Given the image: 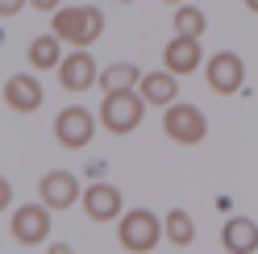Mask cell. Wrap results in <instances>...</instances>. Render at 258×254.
<instances>
[{"label": "cell", "instance_id": "1", "mask_svg": "<svg viewBox=\"0 0 258 254\" xmlns=\"http://www.w3.org/2000/svg\"><path fill=\"white\" fill-rule=\"evenodd\" d=\"M50 34L71 42L75 50H88V46L104 34V13L96 5H62L50 17Z\"/></svg>", "mask_w": 258, "mask_h": 254}, {"label": "cell", "instance_id": "2", "mask_svg": "<svg viewBox=\"0 0 258 254\" xmlns=\"http://www.w3.org/2000/svg\"><path fill=\"white\" fill-rule=\"evenodd\" d=\"M117 237H121V246L129 254H150L167 233H163V221H158L150 209H129V213H121Z\"/></svg>", "mask_w": 258, "mask_h": 254}, {"label": "cell", "instance_id": "3", "mask_svg": "<svg viewBox=\"0 0 258 254\" xmlns=\"http://www.w3.org/2000/svg\"><path fill=\"white\" fill-rule=\"evenodd\" d=\"M142 117H146V100L138 92H112L100 104V125L108 134H134L142 125Z\"/></svg>", "mask_w": 258, "mask_h": 254}, {"label": "cell", "instance_id": "4", "mask_svg": "<svg viewBox=\"0 0 258 254\" xmlns=\"http://www.w3.org/2000/svg\"><path fill=\"white\" fill-rule=\"evenodd\" d=\"M163 130L171 142H179V146H196V142L208 134V121L196 104H167L163 113Z\"/></svg>", "mask_w": 258, "mask_h": 254}, {"label": "cell", "instance_id": "5", "mask_svg": "<svg viewBox=\"0 0 258 254\" xmlns=\"http://www.w3.org/2000/svg\"><path fill=\"white\" fill-rule=\"evenodd\" d=\"M204 79H208V88H213L217 96H233V92H241L246 62H241L233 50H217L213 58H208V67H204Z\"/></svg>", "mask_w": 258, "mask_h": 254}, {"label": "cell", "instance_id": "6", "mask_svg": "<svg viewBox=\"0 0 258 254\" xmlns=\"http://www.w3.org/2000/svg\"><path fill=\"white\" fill-rule=\"evenodd\" d=\"M54 134H58V142L67 150H79V146H88V142H92L96 117L88 113L84 104H71V108H62V113L54 117Z\"/></svg>", "mask_w": 258, "mask_h": 254}, {"label": "cell", "instance_id": "7", "mask_svg": "<svg viewBox=\"0 0 258 254\" xmlns=\"http://www.w3.org/2000/svg\"><path fill=\"white\" fill-rule=\"evenodd\" d=\"M9 233L17 237L21 246H38V242H46V233H50V209H46V204H21V209L13 213Z\"/></svg>", "mask_w": 258, "mask_h": 254}, {"label": "cell", "instance_id": "8", "mask_svg": "<svg viewBox=\"0 0 258 254\" xmlns=\"http://www.w3.org/2000/svg\"><path fill=\"white\" fill-rule=\"evenodd\" d=\"M58 84L67 92H88L92 84H100V67H96V58L88 50H71L58 62Z\"/></svg>", "mask_w": 258, "mask_h": 254}, {"label": "cell", "instance_id": "9", "mask_svg": "<svg viewBox=\"0 0 258 254\" xmlns=\"http://www.w3.org/2000/svg\"><path fill=\"white\" fill-rule=\"evenodd\" d=\"M38 196H42L46 209H71L79 200V179L71 171H46L42 183H38Z\"/></svg>", "mask_w": 258, "mask_h": 254}, {"label": "cell", "instance_id": "10", "mask_svg": "<svg viewBox=\"0 0 258 254\" xmlns=\"http://www.w3.org/2000/svg\"><path fill=\"white\" fill-rule=\"evenodd\" d=\"M5 104L13 113H34L42 104V84L34 71H21V75H9L5 79Z\"/></svg>", "mask_w": 258, "mask_h": 254}, {"label": "cell", "instance_id": "11", "mask_svg": "<svg viewBox=\"0 0 258 254\" xmlns=\"http://www.w3.org/2000/svg\"><path fill=\"white\" fill-rule=\"evenodd\" d=\"M200 62H204V54H200V38L175 34V38L167 42V50H163V67H167L171 75H191Z\"/></svg>", "mask_w": 258, "mask_h": 254}, {"label": "cell", "instance_id": "12", "mask_svg": "<svg viewBox=\"0 0 258 254\" xmlns=\"http://www.w3.org/2000/svg\"><path fill=\"white\" fill-rule=\"evenodd\" d=\"M121 192L112 183H100L96 179L88 192H84V213L92 217V221H112V217H121Z\"/></svg>", "mask_w": 258, "mask_h": 254}, {"label": "cell", "instance_id": "13", "mask_svg": "<svg viewBox=\"0 0 258 254\" xmlns=\"http://www.w3.org/2000/svg\"><path fill=\"white\" fill-rule=\"evenodd\" d=\"M138 96L146 100V104H175V96H179V84H175V75L163 67V71H150V75H142V84H138Z\"/></svg>", "mask_w": 258, "mask_h": 254}, {"label": "cell", "instance_id": "14", "mask_svg": "<svg viewBox=\"0 0 258 254\" xmlns=\"http://www.w3.org/2000/svg\"><path fill=\"white\" fill-rule=\"evenodd\" d=\"M221 242L229 254H250V250H258V225L250 217H233V221H225Z\"/></svg>", "mask_w": 258, "mask_h": 254}, {"label": "cell", "instance_id": "15", "mask_svg": "<svg viewBox=\"0 0 258 254\" xmlns=\"http://www.w3.org/2000/svg\"><path fill=\"white\" fill-rule=\"evenodd\" d=\"M138 84H142V71L134 67V62H112V67H100L104 96H112V92H138Z\"/></svg>", "mask_w": 258, "mask_h": 254}, {"label": "cell", "instance_id": "16", "mask_svg": "<svg viewBox=\"0 0 258 254\" xmlns=\"http://www.w3.org/2000/svg\"><path fill=\"white\" fill-rule=\"evenodd\" d=\"M58 34H42V38H34L29 42V50H25V58H29V67L34 71H46V67H58L62 62V50H58Z\"/></svg>", "mask_w": 258, "mask_h": 254}, {"label": "cell", "instance_id": "17", "mask_svg": "<svg viewBox=\"0 0 258 254\" xmlns=\"http://www.w3.org/2000/svg\"><path fill=\"white\" fill-rule=\"evenodd\" d=\"M204 25H208L204 9H196V5H179V9H175V34H183V38H200V34H204Z\"/></svg>", "mask_w": 258, "mask_h": 254}, {"label": "cell", "instance_id": "18", "mask_svg": "<svg viewBox=\"0 0 258 254\" xmlns=\"http://www.w3.org/2000/svg\"><path fill=\"white\" fill-rule=\"evenodd\" d=\"M163 233H167V242H175V246H191V237H196V225H191V217L187 213H167V221H163Z\"/></svg>", "mask_w": 258, "mask_h": 254}, {"label": "cell", "instance_id": "19", "mask_svg": "<svg viewBox=\"0 0 258 254\" xmlns=\"http://www.w3.org/2000/svg\"><path fill=\"white\" fill-rule=\"evenodd\" d=\"M25 5H29V0H0V17H17Z\"/></svg>", "mask_w": 258, "mask_h": 254}, {"label": "cell", "instance_id": "20", "mask_svg": "<svg viewBox=\"0 0 258 254\" xmlns=\"http://www.w3.org/2000/svg\"><path fill=\"white\" fill-rule=\"evenodd\" d=\"M34 9H42V13H58L62 9V0H29Z\"/></svg>", "mask_w": 258, "mask_h": 254}, {"label": "cell", "instance_id": "21", "mask_svg": "<svg viewBox=\"0 0 258 254\" xmlns=\"http://www.w3.org/2000/svg\"><path fill=\"white\" fill-rule=\"evenodd\" d=\"M9 200H13V187H9L5 175H0V209H9Z\"/></svg>", "mask_w": 258, "mask_h": 254}, {"label": "cell", "instance_id": "22", "mask_svg": "<svg viewBox=\"0 0 258 254\" xmlns=\"http://www.w3.org/2000/svg\"><path fill=\"white\" fill-rule=\"evenodd\" d=\"M46 254H75V250H71L67 242H54V246H50V250H46Z\"/></svg>", "mask_w": 258, "mask_h": 254}, {"label": "cell", "instance_id": "23", "mask_svg": "<svg viewBox=\"0 0 258 254\" xmlns=\"http://www.w3.org/2000/svg\"><path fill=\"white\" fill-rule=\"evenodd\" d=\"M246 9H250V13H258V0H246Z\"/></svg>", "mask_w": 258, "mask_h": 254}, {"label": "cell", "instance_id": "24", "mask_svg": "<svg viewBox=\"0 0 258 254\" xmlns=\"http://www.w3.org/2000/svg\"><path fill=\"white\" fill-rule=\"evenodd\" d=\"M167 5H175V9H179V5H183V0H167Z\"/></svg>", "mask_w": 258, "mask_h": 254}]
</instances>
